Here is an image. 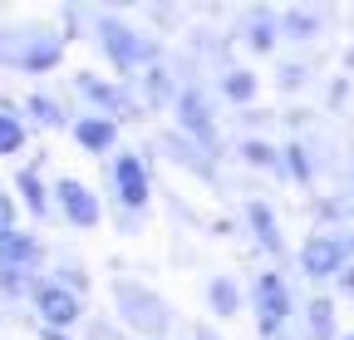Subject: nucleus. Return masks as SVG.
<instances>
[{"label": "nucleus", "instance_id": "18", "mask_svg": "<svg viewBox=\"0 0 354 340\" xmlns=\"http://www.w3.org/2000/svg\"><path fill=\"white\" fill-rule=\"evenodd\" d=\"M236 306H241L236 281H232V276H212V311H216V316H236Z\"/></svg>", "mask_w": 354, "mask_h": 340}, {"label": "nucleus", "instance_id": "13", "mask_svg": "<svg viewBox=\"0 0 354 340\" xmlns=\"http://www.w3.org/2000/svg\"><path fill=\"white\" fill-rule=\"evenodd\" d=\"M25 143H30L25 118H20L10 104H0V158H15V153H25Z\"/></svg>", "mask_w": 354, "mask_h": 340}, {"label": "nucleus", "instance_id": "27", "mask_svg": "<svg viewBox=\"0 0 354 340\" xmlns=\"http://www.w3.org/2000/svg\"><path fill=\"white\" fill-rule=\"evenodd\" d=\"M335 281H339V291H344V296H354V267H339V271H335Z\"/></svg>", "mask_w": 354, "mask_h": 340}, {"label": "nucleus", "instance_id": "8", "mask_svg": "<svg viewBox=\"0 0 354 340\" xmlns=\"http://www.w3.org/2000/svg\"><path fill=\"white\" fill-rule=\"evenodd\" d=\"M256 311H261V335L276 340L281 325H286V316H290V291H286V281L276 271H266L256 281Z\"/></svg>", "mask_w": 354, "mask_h": 340}, {"label": "nucleus", "instance_id": "25", "mask_svg": "<svg viewBox=\"0 0 354 340\" xmlns=\"http://www.w3.org/2000/svg\"><path fill=\"white\" fill-rule=\"evenodd\" d=\"M10 227H15V197L0 193V232H10Z\"/></svg>", "mask_w": 354, "mask_h": 340}, {"label": "nucleus", "instance_id": "14", "mask_svg": "<svg viewBox=\"0 0 354 340\" xmlns=\"http://www.w3.org/2000/svg\"><path fill=\"white\" fill-rule=\"evenodd\" d=\"M15 188H20V197H25V207L35 212V217H50V188H44V178H39V168H20V178H15Z\"/></svg>", "mask_w": 354, "mask_h": 340}, {"label": "nucleus", "instance_id": "20", "mask_svg": "<svg viewBox=\"0 0 354 340\" xmlns=\"http://www.w3.org/2000/svg\"><path fill=\"white\" fill-rule=\"evenodd\" d=\"M143 79H148V99H153V104H172V99H177L172 74L162 69V60H158V64H148V74H143Z\"/></svg>", "mask_w": 354, "mask_h": 340}, {"label": "nucleus", "instance_id": "22", "mask_svg": "<svg viewBox=\"0 0 354 340\" xmlns=\"http://www.w3.org/2000/svg\"><path fill=\"white\" fill-rule=\"evenodd\" d=\"M241 153H246V163H256V168H276V173H281V153H276L271 143H241Z\"/></svg>", "mask_w": 354, "mask_h": 340}, {"label": "nucleus", "instance_id": "5", "mask_svg": "<svg viewBox=\"0 0 354 340\" xmlns=\"http://www.w3.org/2000/svg\"><path fill=\"white\" fill-rule=\"evenodd\" d=\"M50 202L64 212L69 227H99V222H104V207H99L94 188L79 183V178H59V183L50 188Z\"/></svg>", "mask_w": 354, "mask_h": 340}, {"label": "nucleus", "instance_id": "21", "mask_svg": "<svg viewBox=\"0 0 354 340\" xmlns=\"http://www.w3.org/2000/svg\"><path fill=\"white\" fill-rule=\"evenodd\" d=\"M39 281L30 276V271H10V267H0V296H10V301H15V296H30Z\"/></svg>", "mask_w": 354, "mask_h": 340}, {"label": "nucleus", "instance_id": "28", "mask_svg": "<svg viewBox=\"0 0 354 340\" xmlns=\"http://www.w3.org/2000/svg\"><path fill=\"white\" fill-rule=\"evenodd\" d=\"M192 340H216V335H212L207 325H197V330H192Z\"/></svg>", "mask_w": 354, "mask_h": 340}, {"label": "nucleus", "instance_id": "11", "mask_svg": "<svg viewBox=\"0 0 354 340\" xmlns=\"http://www.w3.org/2000/svg\"><path fill=\"white\" fill-rule=\"evenodd\" d=\"M74 143L84 153H113L118 148V123L104 118V114H84V118H74Z\"/></svg>", "mask_w": 354, "mask_h": 340}, {"label": "nucleus", "instance_id": "24", "mask_svg": "<svg viewBox=\"0 0 354 340\" xmlns=\"http://www.w3.org/2000/svg\"><path fill=\"white\" fill-rule=\"evenodd\" d=\"M281 163H286V168H290V173H295V178H300V183H305V178H310V163H305V148H300V143H290V148H286V153H281Z\"/></svg>", "mask_w": 354, "mask_h": 340}, {"label": "nucleus", "instance_id": "26", "mask_svg": "<svg viewBox=\"0 0 354 340\" xmlns=\"http://www.w3.org/2000/svg\"><path fill=\"white\" fill-rule=\"evenodd\" d=\"M286 30H290V35H310V30H315V20H310V15H286Z\"/></svg>", "mask_w": 354, "mask_h": 340}, {"label": "nucleus", "instance_id": "16", "mask_svg": "<svg viewBox=\"0 0 354 340\" xmlns=\"http://www.w3.org/2000/svg\"><path fill=\"white\" fill-rule=\"evenodd\" d=\"M25 118L39 123V129H64V109H59L50 94H30V99H25Z\"/></svg>", "mask_w": 354, "mask_h": 340}, {"label": "nucleus", "instance_id": "1", "mask_svg": "<svg viewBox=\"0 0 354 340\" xmlns=\"http://www.w3.org/2000/svg\"><path fill=\"white\" fill-rule=\"evenodd\" d=\"M64 60V39L50 30H35V25H15V30H0V64L25 69V74H50Z\"/></svg>", "mask_w": 354, "mask_h": 340}, {"label": "nucleus", "instance_id": "9", "mask_svg": "<svg viewBox=\"0 0 354 340\" xmlns=\"http://www.w3.org/2000/svg\"><path fill=\"white\" fill-rule=\"evenodd\" d=\"M74 89H79V94H84L88 104H94V109H99L104 118H113V123H118V118H133V114H138L133 94H128V89H118V84H104L99 74H79V79H74Z\"/></svg>", "mask_w": 354, "mask_h": 340}, {"label": "nucleus", "instance_id": "4", "mask_svg": "<svg viewBox=\"0 0 354 340\" xmlns=\"http://www.w3.org/2000/svg\"><path fill=\"white\" fill-rule=\"evenodd\" d=\"M30 301H35L39 325H44V330H55V335H64V330H74V325L84 321V301H79L74 291L55 286V281H39V286L30 291Z\"/></svg>", "mask_w": 354, "mask_h": 340}, {"label": "nucleus", "instance_id": "23", "mask_svg": "<svg viewBox=\"0 0 354 340\" xmlns=\"http://www.w3.org/2000/svg\"><path fill=\"white\" fill-rule=\"evenodd\" d=\"M310 335L330 340V301H310Z\"/></svg>", "mask_w": 354, "mask_h": 340}, {"label": "nucleus", "instance_id": "2", "mask_svg": "<svg viewBox=\"0 0 354 340\" xmlns=\"http://www.w3.org/2000/svg\"><path fill=\"white\" fill-rule=\"evenodd\" d=\"M113 306H118L128 330H143L148 340H162L167 325H172V306L162 301L158 291L138 286V281H113Z\"/></svg>", "mask_w": 354, "mask_h": 340}, {"label": "nucleus", "instance_id": "15", "mask_svg": "<svg viewBox=\"0 0 354 340\" xmlns=\"http://www.w3.org/2000/svg\"><path fill=\"white\" fill-rule=\"evenodd\" d=\"M276 35H281V20L271 15V10H256L251 20H246V45L256 50V55H266L276 45Z\"/></svg>", "mask_w": 354, "mask_h": 340}, {"label": "nucleus", "instance_id": "6", "mask_svg": "<svg viewBox=\"0 0 354 340\" xmlns=\"http://www.w3.org/2000/svg\"><path fill=\"white\" fill-rule=\"evenodd\" d=\"M109 173H113V193H118V202H123L128 212H143V207H148L153 183H148V163H143L138 153H118Z\"/></svg>", "mask_w": 354, "mask_h": 340}, {"label": "nucleus", "instance_id": "17", "mask_svg": "<svg viewBox=\"0 0 354 340\" xmlns=\"http://www.w3.org/2000/svg\"><path fill=\"white\" fill-rule=\"evenodd\" d=\"M246 217H251L256 242H261L266 251H281V232H276V222H271V207H266V202H251V207H246Z\"/></svg>", "mask_w": 354, "mask_h": 340}, {"label": "nucleus", "instance_id": "29", "mask_svg": "<svg viewBox=\"0 0 354 340\" xmlns=\"http://www.w3.org/2000/svg\"><path fill=\"white\" fill-rule=\"evenodd\" d=\"M349 340H354V335H349Z\"/></svg>", "mask_w": 354, "mask_h": 340}, {"label": "nucleus", "instance_id": "7", "mask_svg": "<svg viewBox=\"0 0 354 340\" xmlns=\"http://www.w3.org/2000/svg\"><path fill=\"white\" fill-rule=\"evenodd\" d=\"M172 109H177V123H183V134L187 138H197L202 148H212L216 143V123H212V104H207V94L202 89H177V99H172Z\"/></svg>", "mask_w": 354, "mask_h": 340}, {"label": "nucleus", "instance_id": "12", "mask_svg": "<svg viewBox=\"0 0 354 340\" xmlns=\"http://www.w3.org/2000/svg\"><path fill=\"white\" fill-rule=\"evenodd\" d=\"M300 267H305L310 276H335V271L344 267V247H339L335 237H310V247L300 251Z\"/></svg>", "mask_w": 354, "mask_h": 340}, {"label": "nucleus", "instance_id": "3", "mask_svg": "<svg viewBox=\"0 0 354 340\" xmlns=\"http://www.w3.org/2000/svg\"><path fill=\"white\" fill-rule=\"evenodd\" d=\"M99 45H104V55L118 64V74H133L138 64H158V60H162V50L153 45V39H143L138 30H128V25L113 20V15L99 20Z\"/></svg>", "mask_w": 354, "mask_h": 340}, {"label": "nucleus", "instance_id": "19", "mask_svg": "<svg viewBox=\"0 0 354 340\" xmlns=\"http://www.w3.org/2000/svg\"><path fill=\"white\" fill-rule=\"evenodd\" d=\"M221 94H227L232 104H251L256 99V74L251 69H232L227 79H221Z\"/></svg>", "mask_w": 354, "mask_h": 340}, {"label": "nucleus", "instance_id": "10", "mask_svg": "<svg viewBox=\"0 0 354 340\" xmlns=\"http://www.w3.org/2000/svg\"><path fill=\"white\" fill-rule=\"evenodd\" d=\"M44 262V247L30 237V232H20V227H10V232H0V267H10V271H30L35 276V267Z\"/></svg>", "mask_w": 354, "mask_h": 340}]
</instances>
